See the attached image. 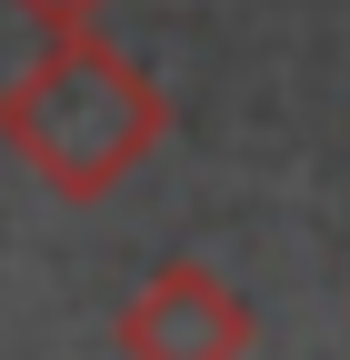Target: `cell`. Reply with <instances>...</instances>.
Returning a JSON list of instances; mask_svg holds the SVG:
<instances>
[{
    "mask_svg": "<svg viewBox=\"0 0 350 360\" xmlns=\"http://www.w3.org/2000/svg\"><path fill=\"white\" fill-rule=\"evenodd\" d=\"M170 141V90L150 60H130L101 30H51L0 80V150H11L51 200L91 210Z\"/></svg>",
    "mask_w": 350,
    "mask_h": 360,
    "instance_id": "obj_1",
    "label": "cell"
},
{
    "mask_svg": "<svg viewBox=\"0 0 350 360\" xmlns=\"http://www.w3.org/2000/svg\"><path fill=\"white\" fill-rule=\"evenodd\" d=\"M110 340H120V360H250L260 321H250V300L210 260H160L150 281L120 300Z\"/></svg>",
    "mask_w": 350,
    "mask_h": 360,
    "instance_id": "obj_2",
    "label": "cell"
},
{
    "mask_svg": "<svg viewBox=\"0 0 350 360\" xmlns=\"http://www.w3.org/2000/svg\"><path fill=\"white\" fill-rule=\"evenodd\" d=\"M11 11H20L40 40H51V30H101V11H110V0H11Z\"/></svg>",
    "mask_w": 350,
    "mask_h": 360,
    "instance_id": "obj_3",
    "label": "cell"
}]
</instances>
